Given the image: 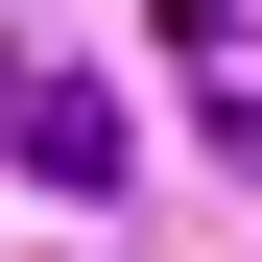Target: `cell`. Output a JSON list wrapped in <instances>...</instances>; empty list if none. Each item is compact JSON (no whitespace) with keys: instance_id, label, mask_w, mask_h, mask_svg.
<instances>
[{"instance_id":"obj_1","label":"cell","mask_w":262,"mask_h":262,"mask_svg":"<svg viewBox=\"0 0 262 262\" xmlns=\"http://www.w3.org/2000/svg\"><path fill=\"white\" fill-rule=\"evenodd\" d=\"M0 119H24V167H48V191H119V96H96V72H24Z\"/></svg>"}]
</instances>
